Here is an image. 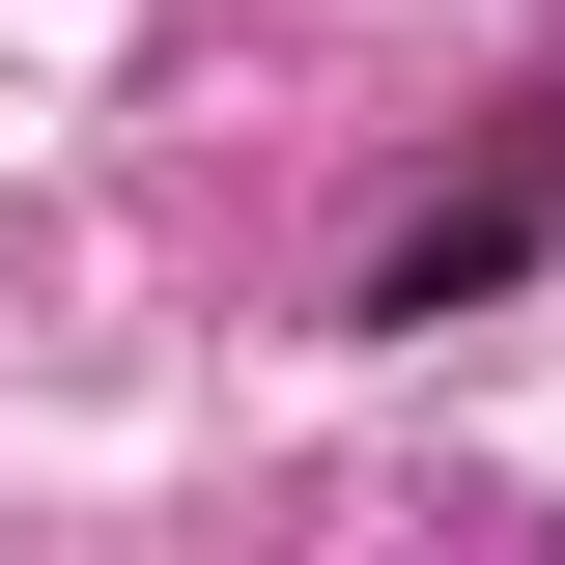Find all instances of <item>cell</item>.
<instances>
[{
	"label": "cell",
	"instance_id": "1",
	"mask_svg": "<svg viewBox=\"0 0 565 565\" xmlns=\"http://www.w3.org/2000/svg\"><path fill=\"white\" fill-rule=\"evenodd\" d=\"M509 255H537V199H452V226H396V255H367V311H396V340H452Z\"/></svg>",
	"mask_w": 565,
	"mask_h": 565
}]
</instances>
